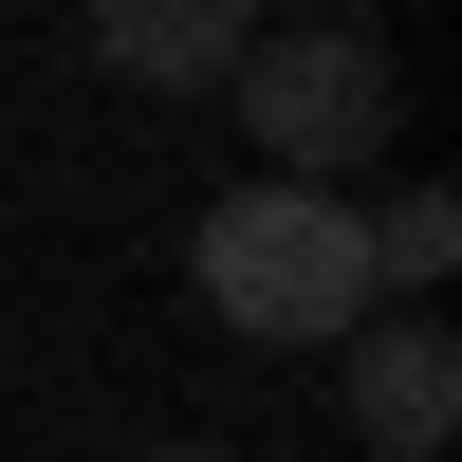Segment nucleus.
<instances>
[{
    "mask_svg": "<svg viewBox=\"0 0 462 462\" xmlns=\"http://www.w3.org/2000/svg\"><path fill=\"white\" fill-rule=\"evenodd\" d=\"M185 278H204V315L241 352H352L389 315L370 296V204H333V185H222L204 241H185Z\"/></svg>",
    "mask_w": 462,
    "mask_h": 462,
    "instance_id": "nucleus-1",
    "label": "nucleus"
},
{
    "mask_svg": "<svg viewBox=\"0 0 462 462\" xmlns=\"http://www.w3.org/2000/svg\"><path fill=\"white\" fill-rule=\"evenodd\" d=\"M222 93H241L259 185H333V204H352V167L389 148V37L370 19H259Z\"/></svg>",
    "mask_w": 462,
    "mask_h": 462,
    "instance_id": "nucleus-2",
    "label": "nucleus"
},
{
    "mask_svg": "<svg viewBox=\"0 0 462 462\" xmlns=\"http://www.w3.org/2000/svg\"><path fill=\"white\" fill-rule=\"evenodd\" d=\"M444 426H462V333L444 315H370L352 333V444L370 462H444Z\"/></svg>",
    "mask_w": 462,
    "mask_h": 462,
    "instance_id": "nucleus-3",
    "label": "nucleus"
},
{
    "mask_svg": "<svg viewBox=\"0 0 462 462\" xmlns=\"http://www.w3.org/2000/svg\"><path fill=\"white\" fill-rule=\"evenodd\" d=\"M241 0H111V19H93V56L111 74H130V93H204V74H241Z\"/></svg>",
    "mask_w": 462,
    "mask_h": 462,
    "instance_id": "nucleus-4",
    "label": "nucleus"
},
{
    "mask_svg": "<svg viewBox=\"0 0 462 462\" xmlns=\"http://www.w3.org/2000/svg\"><path fill=\"white\" fill-rule=\"evenodd\" d=\"M426 278H462V204L444 185H389L370 204V296H426Z\"/></svg>",
    "mask_w": 462,
    "mask_h": 462,
    "instance_id": "nucleus-5",
    "label": "nucleus"
},
{
    "mask_svg": "<svg viewBox=\"0 0 462 462\" xmlns=\"http://www.w3.org/2000/svg\"><path fill=\"white\" fill-rule=\"evenodd\" d=\"M130 462H222V444H130Z\"/></svg>",
    "mask_w": 462,
    "mask_h": 462,
    "instance_id": "nucleus-6",
    "label": "nucleus"
}]
</instances>
